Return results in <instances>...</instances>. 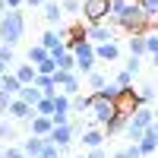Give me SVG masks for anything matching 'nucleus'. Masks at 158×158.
Wrapping results in <instances>:
<instances>
[{
    "label": "nucleus",
    "instance_id": "nucleus-7",
    "mask_svg": "<svg viewBox=\"0 0 158 158\" xmlns=\"http://www.w3.org/2000/svg\"><path fill=\"white\" fill-rule=\"evenodd\" d=\"M54 79H57V89L63 92V95H79V92H82V79H79V73L73 70V73H63V70H57L54 73Z\"/></svg>",
    "mask_w": 158,
    "mask_h": 158
},
{
    "label": "nucleus",
    "instance_id": "nucleus-3",
    "mask_svg": "<svg viewBox=\"0 0 158 158\" xmlns=\"http://www.w3.org/2000/svg\"><path fill=\"white\" fill-rule=\"evenodd\" d=\"M152 22H155V19H149L146 13L139 10V3H133L130 13H127L123 19H117L114 25H117V29H123L127 35H146V32H152Z\"/></svg>",
    "mask_w": 158,
    "mask_h": 158
},
{
    "label": "nucleus",
    "instance_id": "nucleus-8",
    "mask_svg": "<svg viewBox=\"0 0 158 158\" xmlns=\"http://www.w3.org/2000/svg\"><path fill=\"white\" fill-rule=\"evenodd\" d=\"M89 41H92V44H108V41H117V25H114V22L89 25Z\"/></svg>",
    "mask_w": 158,
    "mask_h": 158
},
{
    "label": "nucleus",
    "instance_id": "nucleus-51",
    "mask_svg": "<svg viewBox=\"0 0 158 158\" xmlns=\"http://www.w3.org/2000/svg\"><path fill=\"white\" fill-rule=\"evenodd\" d=\"M0 158H6V155H3V149H0Z\"/></svg>",
    "mask_w": 158,
    "mask_h": 158
},
{
    "label": "nucleus",
    "instance_id": "nucleus-9",
    "mask_svg": "<svg viewBox=\"0 0 158 158\" xmlns=\"http://www.w3.org/2000/svg\"><path fill=\"white\" fill-rule=\"evenodd\" d=\"M76 139V130H73V120L70 123H63V127H54V133L48 136V142H54L57 149H67L70 142Z\"/></svg>",
    "mask_w": 158,
    "mask_h": 158
},
{
    "label": "nucleus",
    "instance_id": "nucleus-48",
    "mask_svg": "<svg viewBox=\"0 0 158 158\" xmlns=\"http://www.w3.org/2000/svg\"><path fill=\"white\" fill-rule=\"evenodd\" d=\"M6 73H10V63H3V60H0V79H3Z\"/></svg>",
    "mask_w": 158,
    "mask_h": 158
},
{
    "label": "nucleus",
    "instance_id": "nucleus-20",
    "mask_svg": "<svg viewBox=\"0 0 158 158\" xmlns=\"http://www.w3.org/2000/svg\"><path fill=\"white\" fill-rule=\"evenodd\" d=\"M127 51H130V57H146V35H130Z\"/></svg>",
    "mask_w": 158,
    "mask_h": 158
},
{
    "label": "nucleus",
    "instance_id": "nucleus-28",
    "mask_svg": "<svg viewBox=\"0 0 158 158\" xmlns=\"http://www.w3.org/2000/svg\"><path fill=\"white\" fill-rule=\"evenodd\" d=\"M136 146L142 149V158H149V155H155V152H158V142H155V136L149 133V130H146V136H142Z\"/></svg>",
    "mask_w": 158,
    "mask_h": 158
},
{
    "label": "nucleus",
    "instance_id": "nucleus-26",
    "mask_svg": "<svg viewBox=\"0 0 158 158\" xmlns=\"http://www.w3.org/2000/svg\"><path fill=\"white\" fill-rule=\"evenodd\" d=\"M16 98H22L25 104H32V108H35V104H38V101H41L44 95H41V92H38L35 85H22V89H19V95H16Z\"/></svg>",
    "mask_w": 158,
    "mask_h": 158
},
{
    "label": "nucleus",
    "instance_id": "nucleus-22",
    "mask_svg": "<svg viewBox=\"0 0 158 158\" xmlns=\"http://www.w3.org/2000/svg\"><path fill=\"white\" fill-rule=\"evenodd\" d=\"M25 60H29L32 67H41L44 60H51V51H44L41 44H32V48H29V54H25Z\"/></svg>",
    "mask_w": 158,
    "mask_h": 158
},
{
    "label": "nucleus",
    "instance_id": "nucleus-15",
    "mask_svg": "<svg viewBox=\"0 0 158 158\" xmlns=\"http://www.w3.org/2000/svg\"><path fill=\"white\" fill-rule=\"evenodd\" d=\"M104 139H108V136H104V130L95 127V130H85V133H82V146H85V152H92V149H101Z\"/></svg>",
    "mask_w": 158,
    "mask_h": 158
},
{
    "label": "nucleus",
    "instance_id": "nucleus-1",
    "mask_svg": "<svg viewBox=\"0 0 158 158\" xmlns=\"http://www.w3.org/2000/svg\"><path fill=\"white\" fill-rule=\"evenodd\" d=\"M155 117H158V108H149V104H139V108L133 111V117L127 120V127H123V136L130 139V142H139L142 136H146V130L155 123Z\"/></svg>",
    "mask_w": 158,
    "mask_h": 158
},
{
    "label": "nucleus",
    "instance_id": "nucleus-14",
    "mask_svg": "<svg viewBox=\"0 0 158 158\" xmlns=\"http://www.w3.org/2000/svg\"><path fill=\"white\" fill-rule=\"evenodd\" d=\"M13 76H16L22 85H35V79H38V70L32 67L29 60H25V63H16V67H13Z\"/></svg>",
    "mask_w": 158,
    "mask_h": 158
},
{
    "label": "nucleus",
    "instance_id": "nucleus-45",
    "mask_svg": "<svg viewBox=\"0 0 158 158\" xmlns=\"http://www.w3.org/2000/svg\"><path fill=\"white\" fill-rule=\"evenodd\" d=\"M44 3L48 0H25V6H41V10H44Z\"/></svg>",
    "mask_w": 158,
    "mask_h": 158
},
{
    "label": "nucleus",
    "instance_id": "nucleus-52",
    "mask_svg": "<svg viewBox=\"0 0 158 158\" xmlns=\"http://www.w3.org/2000/svg\"><path fill=\"white\" fill-rule=\"evenodd\" d=\"M73 158H85V155H73Z\"/></svg>",
    "mask_w": 158,
    "mask_h": 158
},
{
    "label": "nucleus",
    "instance_id": "nucleus-13",
    "mask_svg": "<svg viewBox=\"0 0 158 158\" xmlns=\"http://www.w3.org/2000/svg\"><path fill=\"white\" fill-rule=\"evenodd\" d=\"M44 146H48V139H41V136H25V139H19V149L25 152V158H41V152H44Z\"/></svg>",
    "mask_w": 158,
    "mask_h": 158
},
{
    "label": "nucleus",
    "instance_id": "nucleus-18",
    "mask_svg": "<svg viewBox=\"0 0 158 158\" xmlns=\"http://www.w3.org/2000/svg\"><path fill=\"white\" fill-rule=\"evenodd\" d=\"M123 95H127V92H123L120 85H117V82H108V85H104L101 92H95V98H101V101H114V104L120 101Z\"/></svg>",
    "mask_w": 158,
    "mask_h": 158
},
{
    "label": "nucleus",
    "instance_id": "nucleus-33",
    "mask_svg": "<svg viewBox=\"0 0 158 158\" xmlns=\"http://www.w3.org/2000/svg\"><path fill=\"white\" fill-rule=\"evenodd\" d=\"M139 3V10L146 13L149 19H158V0H136Z\"/></svg>",
    "mask_w": 158,
    "mask_h": 158
},
{
    "label": "nucleus",
    "instance_id": "nucleus-5",
    "mask_svg": "<svg viewBox=\"0 0 158 158\" xmlns=\"http://www.w3.org/2000/svg\"><path fill=\"white\" fill-rule=\"evenodd\" d=\"M82 16L89 25H101L111 16V0H82Z\"/></svg>",
    "mask_w": 158,
    "mask_h": 158
},
{
    "label": "nucleus",
    "instance_id": "nucleus-49",
    "mask_svg": "<svg viewBox=\"0 0 158 158\" xmlns=\"http://www.w3.org/2000/svg\"><path fill=\"white\" fill-rule=\"evenodd\" d=\"M6 16V0H0V19Z\"/></svg>",
    "mask_w": 158,
    "mask_h": 158
},
{
    "label": "nucleus",
    "instance_id": "nucleus-29",
    "mask_svg": "<svg viewBox=\"0 0 158 158\" xmlns=\"http://www.w3.org/2000/svg\"><path fill=\"white\" fill-rule=\"evenodd\" d=\"M54 114H60V117H70L73 114V108H70V95H54Z\"/></svg>",
    "mask_w": 158,
    "mask_h": 158
},
{
    "label": "nucleus",
    "instance_id": "nucleus-39",
    "mask_svg": "<svg viewBox=\"0 0 158 158\" xmlns=\"http://www.w3.org/2000/svg\"><path fill=\"white\" fill-rule=\"evenodd\" d=\"M41 158H63V149H57L54 142H48V146H44V152H41Z\"/></svg>",
    "mask_w": 158,
    "mask_h": 158
},
{
    "label": "nucleus",
    "instance_id": "nucleus-6",
    "mask_svg": "<svg viewBox=\"0 0 158 158\" xmlns=\"http://www.w3.org/2000/svg\"><path fill=\"white\" fill-rule=\"evenodd\" d=\"M89 114H92V123H95V127H104L111 117H117V104L114 101H101V98L92 95V111Z\"/></svg>",
    "mask_w": 158,
    "mask_h": 158
},
{
    "label": "nucleus",
    "instance_id": "nucleus-30",
    "mask_svg": "<svg viewBox=\"0 0 158 158\" xmlns=\"http://www.w3.org/2000/svg\"><path fill=\"white\" fill-rule=\"evenodd\" d=\"M85 82H89V89H92V95H95V92H101L104 85H108V79H104V73L95 70V73H89V76H85Z\"/></svg>",
    "mask_w": 158,
    "mask_h": 158
},
{
    "label": "nucleus",
    "instance_id": "nucleus-21",
    "mask_svg": "<svg viewBox=\"0 0 158 158\" xmlns=\"http://www.w3.org/2000/svg\"><path fill=\"white\" fill-rule=\"evenodd\" d=\"M136 3V0H111V22H117V19H123L127 16V13H130V6H133Z\"/></svg>",
    "mask_w": 158,
    "mask_h": 158
},
{
    "label": "nucleus",
    "instance_id": "nucleus-27",
    "mask_svg": "<svg viewBox=\"0 0 158 158\" xmlns=\"http://www.w3.org/2000/svg\"><path fill=\"white\" fill-rule=\"evenodd\" d=\"M136 98H139V104H158V92H155V85H142V89H136Z\"/></svg>",
    "mask_w": 158,
    "mask_h": 158
},
{
    "label": "nucleus",
    "instance_id": "nucleus-4",
    "mask_svg": "<svg viewBox=\"0 0 158 158\" xmlns=\"http://www.w3.org/2000/svg\"><path fill=\"white\" fill-rule=\"evenodd\" d=\"M73 57H76V73H82V76L95 73L98 57H95V44H92V41H82L79 48H73Z\"/></svg>",
    "mask_w": 158,
    "mask_h": 158
},
{
    "label": "nucleus",
    "instance_id": "nucleus-35",
    "mask_svg": "<svg viewBox=\"0 0 158 158\" xmlns=\"http://www.w3.org/2000/svg\"><path fill=\"white\" fill-rule=\"evenodd\" d=\"M133 79H136V76H130L127 70H120V73H117V76H114V82H117V85H120L123 92H130V89H133Z\"/></svg>",
    "mask_w": 158,
    "mask_h": 158
},
{
    "label": "nucleus",
    "instance_id": "nucleus-53",
    "mask_svg": "<svg viewBox=\"0 0 158 158\" xmlns=\"http://www.w3.org/2000/svg\"><path fill=\"white\" fill-rule=\"evenodd\" d=\"M35 158H38V155H35Z\"/></svg>",
    "mask_w": 158,
    "mask_h": 158
},
{
    "label": "nucleus",
    "instance_id": "nucleus-47",
    "mask_svg": "<svg viewBox=\"0 0 158 158\" xmlns=\"http://www.w3.org/2000/svg\"><path fill=\"white\" fill-rule=\"evenodd\" d=\"M111 158H130V152H127V149H117V152H114Z\"/></svg>",
    "mask_w": 158,
    "mask_h": 158
},
{
    "label": "nucleus",
    "instance_id": "nucleus-24",
    "mask_svg": "<svg viewBox=\"0 0 158 158\" xmlns=\"http://www.w3.org/2000/svg\"><path fill=\"white\" fill-rule=\"evenodd\" d=\"M123 127H127V117L117 114V117H111V120L104 123L101 130H104V136H117V133H123Z\"/></svg>",
    "mask_w": 158,
    "mask_h": 158
},
{
    "label": "nucleus",
    "instance_id": "nucleus-41",
    "mask_svg": "<svg viewBox=\"0 0 158 158\" xmlns=\"http://www.w3.org/2000/svg\"><path fill=\"white\" fill-rule=\"evenodd\" d=\"M3 155H6V158H25V152H22L19 146H6V149H3Z\"/></svg>",
    "mask_w": 158,
    "mask_h": 158
},
{
    "label": "nucleus",
    "instance_id": "nucleus-36",
    "mask_svg": "<svg viewBox=\"0 0 158 158\" xmlns=\"http://www.w3.org/2000/svg\"><path fill=\"white\" fill-rule=\"evenodd\" d=\"M146 54L149 57L158 54V32H146Z\"/></svg>",
    "mask_w": 158,
    "mask_h": 158
},
{
    "label": "nucleus",
    "instance_id": "nucleus-12",
    "mask_svg": "<svg viewBox=\"0 0 158 158\" xmlns=\"http://www.w3.org/2000/svg\"><path fill=\"white\" fill-rule=\"evenodd\" d=\"M41 16H44V22L51 25V29H60V22H63V6H60V0H48L44 10H41Z\"/></svg>",
    "mask_w": 158,
    "mask_h": 158
},
{
    "label": "nucleus",
    "instance_id": "nucleus-17",
    "mask_svg": "<svg viewBox=\"0 0 158 158\" xmlns=\"http://www.w3.org/2000/svg\"><path fill=\"white\" fill-rule=\"evenodd\" d=\"M35 89L41 92L44 98H54V95H60V89H57V79H54V76H38V79H35Z\"/></svg>",
    "mask_w": 158,
    "mask_h": 158
},
{
    "label": "nucleus",
    "instance_id": "nucleus-32",
    "mask_svg": "<svg viewBox=\"0 0 158 158\" xmlns=\"http://www.w3.org/2000/svg\"><path fill=\"white\" fill-rule=\"evenodd\" d=\"M35 114L38 117H54V98H41L35 104Z\"/></svg>",
    "mask_w": 158,
    "mask_h": 158
},
{
    "label": "nucleus",
    "instance_id": "nucleus-25",
    "mask_svg": "<svg viewBox=\"0 0 158 158\" xmlns=\"http://www.w3.org/2000/svg\"><path fill=\"white\" fill-rule=\"evenodd\" d=\"M0 89H3L6 95H13V98H16V95H19V89H22V82H19V79L13 76V70H10L3 79H0Z\"/></svg>",
    "mask_w": 158,
    "mask_h": 158
},
{
    "label": "nucleus",
    "instance_id": "nucleus-11",
    "mask_svg": "<svg viewBox=\"0 0 158 158\" xmlns=\"http://www.w3.org/2000/svg\"><path fill=\"white\" fill-rule=\"evenodd\" d=\"M25 127H29L32 136H41V139H48L51 133H54V120H51V117H38V114H35Z\"/></svg>",
    "mask_w": 158,
    "mask_h": 158
},
{
    "label": "nucleus",
    "instance_id": "nucleus-40",
    "mask_svg": "<svg viewBox=\"0 0 158 158\" xmlns=\"http://www.w3.org/2000/svg\"><path fill=\"white\" fill-rule=\"evenodd\" d=\"M10 104H13V95H6V92L0 89V117H6V111H10Z\"/></svg>",
    "mask_w": 158,
    "mask_h": 158
},
{
    "label": "nucleus",
    "instance_id": "nucleus-34",
    "mask_svg": "<svg viewBox=\"0 0 158 158\" xmlns=\"http://www.w3.org/2000/svg\"><path fill=\"white\" fill-rule=\"evenodd\" d=\"M0 60L13 67V63H16V48H13V44H3V41H0Z\"/></svg>",
    "mask_w": 158,
    "mask_h": 158
},
{
    "label": "nucleus",
    "instance_id": "nucleus-44",
    "mask_svg": "<svg viewBox=\"0 0 158 158\" xmlns=\"http://www.w3.org/2000/svg\"><path fill=\"white\" fill-rule=\"evenodd\" d=\"M25 0H6V10H22Z\"/></svg>",
    "mask_w": 158,
    "mask_h": 158
},
{
    "label": "nucleus",
    "instance_id": "nucleus-23",
    "mask_svg": "<svg viewBox=\"0 0 158 158\" xmlns=\"http://www.w3.org/2000/svg\"><path fill=\"white\" fill-rule=\"evenodd\" d=\"M70 108H73V114H89L92 111V95H73Z\"/></svg>",
    "mask_w": 158,
    "mask_h": 158
},
{
    "label": "nucleus",
    "instance_id": "nucleus-31",
    "mask_svg": "<svg viewBox=\"0 0 158 158\" xmlns=\"http://www.w3.org/2000/svg\"><path fill=\"white\" fill-rule=\"evenodd\" d=\"M0 139H16V120L0 117Z\"/></svg>",
    "mask_w": 158,
    "mask_h": 158
},
{
    "label": "nucleus",
    "instance_id": "nucleus-46",
    "mask_svg": "<svg viewBox=\"0 0 158 158\" xmlns=\"http://www.w3.org/2000/svg\"><path fill=\"white\" fill-rule=\"evenodd\" d=\"M149 133H152V136H155V142H158V117H155V123L149 127Z\"/></svg>",
    "mask_w": 158,
    "mask_h": 158
},
{
    "label": "nucleus",
    "instance_id": "nucleus-16",
    "mask_svg": "<svg viewBox=\"0 0 158 158\" xmlns=\"http://www.w3.org/2000/svg\"><path fill=\"white\" fill-rule=\"evenodd\" d=\"M95 57H98V63H101V60L114 63L117 57H120V44H117V41H108V44H95Z\"/></svg>",
    "mask_w": 158,
    "mask_h": 158
},
{
    "label": "nucleus",
    "instance_id": "nucleus-50",
    "mask_svg": "<svg viewBox=\"0 0 158 158\" xmlns=\"http://www.w3.org/2000/svg\"><path fill=\"white\" fill-rule=\"evenodd\" d=\"M152 67H155V70H158V54H155V57H152Z\"/></svg>",
    "mask_w": 158,
    "mask_h": 158
},
{
    "label": "nucleus",
    "instance_id": "nucleus-10",
    "mask_svg": "<svg viewBox=\"0 0 158 158\" xmlns=\"http://www.w3.org/2000/svg\"><path fill=\"white\" fill-rule=\"evenodd\" d=\"M6 117H10V120H22V123H29L32 117H35V108H32V104H25L22 98H13L10 111H6Z\"/></svg>",
    "mask_w": 158,
    "mask_h": 158
},
{
    "label": "nucleus",
    "instance_id": "nucleus-37",
    "mask_svg": "<svg viewBox=\"0 0 158 158\" xmlns=\"http://www.w3.org/2000/svg\"><path fill=\"white\" fill-rule=\"evenodd\" d=\"M63 13H82V0H60Z\"/></svg>",
    "mask_w": 158,
    "mask_h": 158
},
{
    "label": "nucleus",
    "instance_id": "nucleus-43",
    "mask_svg": "<svg viewBox=\"0 0 158 158\" xmlns=\"http://www.w3.org/2000/svg\"><path fill=\"white\" fill-rule=\"evenodd\" d=\"M85 158H108V152L104 149H92V152H85Z\"/></svg>",
    "mask_w": 158,
    "mask_h": 158
},
{
    "label": "nucleus",
    "instance_id": "nucleus-2",
    "mask_svg": "<svg viewBox=\"0 0 158 158\" xmlns=\"http://www.w3.org/2000/svg\"><path fill=\"white\" fill-rule=\"evenodd\" d=\"M22 35H25V13L22 10H6V16L0 19V41L16 48Z\"/></svg>",
    "mask_w": 158,
    "mask_h": 158
},
{
    "label": "nucleus",
    "instance_id": "nucleus-19",
    "mask_svg": "<svg viewBox=\"0 0 158 158\" xmlns=\"http://www.w3.org/2000/svg\"><path fill=\"white\" fill-rule=\"evenodd\" d=\"M51 57H54L57 70H63V73H73V70H76V57H73V51H60V54H51Z\"/></svg>",
    "mask_w": 158,
    "mask_h": 158
},
{
    "label": "nucleus",
    "instance_id": "nucleus-38",
    "mask_svg": "<svg viewBox=\"0 0 158 158\" xmlns=\"http://www.w3.org/2000/svg\"><path fill=\"white\" fill-rule=\"evenodd\" d=\"M123 70H127L130 76H136V73L142 70V57H130V60H127V67H123Z\"/></svg>",
    "mask_w": 158,
    "mask_h": 158
},
{
    "label": "nucleus",
    "instance_id": "nucleus-42",
    "mask_svg": "<svg viewBox=\"0 0 158 158\" xmlns=\"http://www.w3.org/2000/svg\"><path fill=\"white\" fill-rule=\"evenodd\" d=\"M127 152H130V158H142V149L136 146V142H130V146H127Z\"/></svg>",
    "mask_w": 158,
    "mask_h": 158
}]
</instances>
